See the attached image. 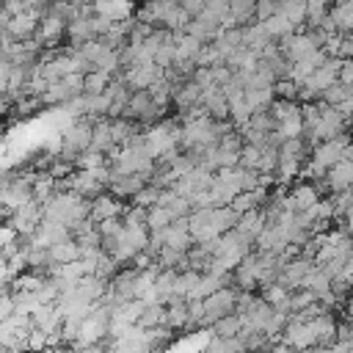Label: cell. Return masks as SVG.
Instances as JSON below:
<instances>
[{"mask_svg": "<svg viewBox=\"0 0 353 353\" xmlns=\"http://www.w3.org/2000/svg\"><path fill=\"white\" fill-rule=\"evenodd\" d=\"M88 201L91 199H83L72 190H55L44 204H41V212L44 218L50 221H58V223H66L69 229L80 221L88 218Z\"/></svg>", "mask_w": 353, "mask_h": 353, "instance_id": "obj_1", "label": "cell"}, {"mask_svg": "<svg viewBox=\"0 0 353 353\" xmlns=\"http://www.w3.org/2000/svg\"><path fill=\"white\" fill-rule=\"evenodd\" d=\"M113 174H146L152 176L154 160L143 152V146H121L113 160H108Z\"/></svg>", "mask_w": 353, "mask_h": 353, "instance_id": "obj_2", "label": "cell"}, {"mask_svg": "<svg viewBox=\"0 0 353 353\" xmlns=\"http://www.w3.org/2000/svg\"><path fill=\"white\" fill-rule=\"evenodd\" d=\"M234 303H237V290L234 287H221L215 292H210L204 298V317H201V325H212L218 317L234 312Z\"/></svg>", "mask_w": 353, "mask_h": 353, "instance_id": "obj_3", "label": "cell"}, {"mask_svg": "<svg viewBox=\"0 0 353 353\" xmlns=\"http://www.w3.org/2000/svg\"><path fill=\"white\" fill-rule=\"evenodd\" d=\"M63 36H66V19L55 8H50L47 14H41V19L36 25V33H33V41L39 47H55Z\"/></svg>", "mask_w": 353, "mask_h": 353, "instance_id": "obj_4", "label": "cell"}, {"mask_svg": "<svg viewBox=\"0 0 353 353\" xmlns=\"http://www.w3.org/2000/svg\"><path fill=\"white\" fill-rule=\"evenodd\" d=\"M350 141H353V135H350V132H342V135H334V138H328V141H320V143H314V146H312L309 160H312V163H317V165H323V168L328 171L336 160H342V149H345Z\"/></svg>", "mask_w": 353, "mask_h": 353, "instance_id": "obj_5", "label": "cell"}, {"mask_svg": "<svg viewBox=\"0 0 353 353\" xmlns=\"http://www.w3.org/2000/svg\"><path fill=\"white\" fill-rule=\"evenodd\" d=\"M279 342L290 345L292 350H303V347H314V345H317L309 320H298L295 314L287 317V325H284V331L279 334Z\"/></svg>", "mask_w": 353, "mask_h": 353, "instance_id": "obj_6", "label": "cell"}, {"mask_svg": "<svg viewBox=\"0 0 353 353\" xmlns=\"http://www.w3.org/2000/svg\"><path fill=\"white\" fill-rule=\"evenodd\" d=\"M41 218H44L41 204H39L36 199H30L28 204L17 207V210L8 215V223L17 229V234H19V237H30V234L36 232V226L41 223Z\"/></svg>", "mask_w": 353, "mask_h": 353, "instance_id": "obj_7", "label": "cell"}, {"mask_svg": "<svg viewBox=\"0 0 353 353\" xmlns=\"http://www.w3.org/2000/svg\"><path fill=\"white\" fill-rule=\"evenodd\" d=\"M124 210H127L124 201H121L119 196H113V193H105V190L88 201V218H91L94 223L108 221V218H121Z\"/></svg>", "mask_w": 353, "mask_h": 353, "instance_id": "obj_8", "label": "cell"}, {"mask_svg": "<svg viewBox=\"0 0 353 353\" xmlns=\"http://www.w3.org/2000/svg\"><path fill=\"white\" fill-rule=\"evenodd\" d=\"M163 74H165V69H163V66H157V63L127 66V69L121 72V77H124V83H127V88H130V91H141V88H149V85H152V83H157Z\"/></svg>", "mask_w": 353, "mask_h": 353, "instance_id": "obj_9", "label": "cell"}, {"mask_svg": "<svg viewBox=\"0 0 353 353\" xmlns=\"http://www.w3.org/2000/svg\"><path fill=\"white\" fill-rule=\"evenodd\" d=\"M279 50H281V55L292 63V61L306 58V55H309V52H314L317 47L312 44V39H309L303 30H295V33H287L284 39H279Z\"/></svg>", "mask_w": 353, "mask_h": 353, "instance_id": "obj_10", "label": "cell"}, {"mask_svg": "<svg viewBox=\"0 0 353 353\" xmlns=\"http://www.w3.org/2000/svg\"><path fill=\"white\" fill-rule=\"evenodd\" d=\"M39 19H41L39 14H33V11H22V14L8 17V22H6L0 30H6V33L14 39V41H25V39H33Z\"/></svg>", "mask_w": 353, "mask_h": 353, "instance_id": "obj_11", "label": "cell"}, {"mask_svg": "<svg viewBox=\"0 0 353 353\" xmlns=\"http://www.w3.org/2000/svg\"><path fill=\"white\" fill-rule=\"evenodd\" d=\"M143 185H149V176L146 174H113L108 190L113 196H119V199H132Z\"/></svg>", "mask_w": 353, "mask_h": 353, "instance_id": "obj_12", "label": "cell"}, {"mask_svg": "<svg viewBox=\"0 0 353 353\" xmlns=\"http://www.w3.org/2000/svg\"><path fill=\"white\" fill-rule=\"evenodd\" d=\"M94 14L110 22H124V19H132L135 3L132 0H94Z\"/></svg>", "mask_w": 353, "mask_h": 353, "instance_id": "obj_13", "label": "cell"}, {"mask_svg": "<svg viewBox=\"0 0 353 353\" xmlns=\"http://www.w3.org/2000/svg\"><path fill=\"white\" fill-rule=\"evenodd\" d=\"M325 185H328V196H331V193H339V190H345V188H350V185H353V160H347V157L336 160V163L325 171Z\"/></svg>", "mask_w": 353, "mask_h": 353, "instance_id": "obj_14", "label": "cell"}, {"mask_svg": "<svg viewBox=\"0 0 353 353\" xmlns=\"http://www.w3.org/2000/svg\"><path fill=\"white\" fill-rule=\"evenodd\" d=\"M201 108L212 119H229V102H226L221 85H210V88L201 91Z\"/></svg>", "mask_w": 353, "mask_h": 353, "instance_id": "obj_15", "label": "cell"}, {"mask_svg": "<svg viewBox=\"0 0 353 353\" xmlns=\"http://www.w3.org/2000/svg\"><path fill=\"white\" fill-rule=\"evenodd\" d=\"M188 323H190V317H188V298H182V295L168 298L165 301V325L171 331H182V328H188Z\"/></svg>", "mask_w": 353, "mask_h": 353, "instance_id": "obj_16", "label": "cell"}, {"mask_svg": "<svg viewBox=\"0 0 353 353\" xmlns=\"http://www.w3.org/2000/svg\"><path fill=\"white\" fill-rule=\"evenodd\" d=\"M171 102L176 105V110H179V113H182V110H188V108H193V105H201V88L188 77V80H182L179 85H174Z\"/></svg>", "mask_w": 353, "mask_h": 353, "instance_id": "obj_17", "label": "cell"}, {"mask_svg": "<svg viewBox=\"0 0 353 353\" xmlns=\"http://www.w3.org/2000/svg\"><path fill=\"white\" fill-rule=\"evenodd\" d=\"M309 325H312L314 339H317V345H320V347H325V345H331V342L336 339V320H334V314H331V312L312 317V320H309Z\"/></svg>", "mask_w": 353, "mask_h": 353, "instance_id": "obj_18", "label": "cell"}, {"mask_svg": "<svg viewBox=\"0 0 353 353\" xmlns=\"http://www.w3.org/2000/svg\"><path fill=\"white\" fill-rule=\"evenodd\" d=\"M234 229H237V232H243L248 240H256V234L265 229V215H262V210H259V207H254V210L240 212V215H237Z\"/></svg>", "mask_w": 353, "mask_h": 353, "instance_id": "obj_19", "label": "cell"}, {"mask_svg": "<svg viewBox=\"0 0 353 353\" xmlns=\"http://www.w3.org/2000/svg\"><path fill=\"white\" fill-rule=\"evenodd\" d=\"M47 254H50V262H52V265H66V262L80 259V245H77L74 237H66V240H61V243H52V245L47 248Z\"/></svg>", "mask_w": 353, "mask_h": 353, "instance_id": "obj_20", "label": "cell"}, {"mask_svg": "<svg viewBox=\"0 0 353 353\" xmlns=\"http://www.w3.org/2000/svg\"><path fill=\"white\" fill-rule=\"evenodd\" d=\"M259 290H262V292H259V298H262L268 306H273V309H281V312H287V314H290V306H287V301H290V292H292V290H287L281 281H273V284H262Z\"/></svg>", "mask_w": 353, "mask_h": 353, "instance_id": "obj_21", "label": "cell"}, {"mask_svg": "<svg viewBox=\"0 0 353 353\" xmlns=\"http://www.w3.org/2000/svg\"><path fill=\"white\" fill-rule=\"evenodd\" d=\"M259 28L268 33V39H273V41H279V39H284L287 33H295V28H292V22L281 14V11H273L270 17H265L262 22H259Z\"/></svg>", "mask_w": 353, "mask_h": 353, "instance_id": "obj_22", "label": "cell"}, {"mask_svg": "<svg viewBox=\"0 0 353 353\" xmlns=\"http://www.w3.org/2000/svg\"><path fill=\"white\" fill-rule=\"evenodd\" d=\"M287 196H290V201H292L295 212L309 210V207H312V204L320 199V193H317V188H314L312 182H298V185H292Z\"/></svg>", "mask_w": 353, "mask_h": 353, "instance_id": "obj_23", "label": "cell"}, {"mask_svg": "<svg viewBox=\"0 0 353 353\" xmlns=\"http://www.w3.org/2000/svg\"><path fill=\"white\" fill-rule=\"evenodd\" d=\"M276 11H281L295 30L306 28V0H276Z\"/></svg>", "mask_w": 353, "mask_h": 353, "instance_id": "obj_24", "label": "cell"}, {"mask_svg": "<svg viewBox=\"0 0 353 353\" xmlns=\"http://www.w3.org/2000/svg\"><path fill=\"white\" fill-rule=\"evenodd\" d=\"M240 30H243V47H245V50H251V52H256V58H259V52L273 41V39H268V33L259 28V22L243 25Z\"/></svg>", "mask_w": 353, "mask_h": 353, "instance_id": "obj_25", "label": "cell"}, {"mask_svg": "<svg viewBox=\"0 0 353 353\" xmlns=\"http://www.w3.org/2000/svg\"><path fill=\"white\" fill-rule=\"evenodd\" d=\"M201 353H245V345L240 342V336H215V334H210Z\"/></svg>", "mask_w": 353, "mask_h": 353, "instance_id": "obj_26", "label": "cell"}, {"mask_svg": "<svg viewBox=\"0 0 353 353\" xmlns=\"http://www.w3.org/2000/svg\"><path fill=\"white\" fill-rule=\"evenodd\" d=\"M66 39H69L74 47L83 44V41H88V39H97V36H94L91 17H77V19L66 22Z\"/></svg>", "mask_w": 353, "mask_h": 353, "instance_id": "obj_27", "label": "cell"}, {"mask_svg": "<svg viewBox=\"0 0 353 353\" xmlns=\"http://www.w3.org/2000/svg\"><path fill=\"white\" fill-rule=\"evenodd\" d=\"M243 97H245V105L251 108V113L254 110H268L270 102L276 99L273 85H268V88H243Z\"/></svg>", "mask_w": 353, "mask_h": 353, "instance_id": "obj_28", "label": "cell"}, {"mask_svg": "<svg viewBox=\"0 0 353 353\" xmlns=\"http://www.w3.org/2000/svg\"><path fill=\"white\" fill-rule=\"evenodd\" d=\"M301 287H306V290H312L314 295H320V292L331 290V276H328L320 265H312V268H309V273L301 279Z\"/></svg>", "mask_w": 353, "mask_h": 353, "instance_id": "obj_29", "label": "cell"}, {"mask_svg": "<svg viewBox=\"0 0 353 353\" xmlns=\"http://www.w3.org/2000/svg\"><path fill=\"white\" fill-rule=\"evenodd\" d=\"M240 328H243V317H240L237 312H229V314L218 317V320L210 325V331H212L215 336H237Z\"/></svg>", "mask_w": 353, "mask_h": 353, "instance_id": "obj_30", "label": "cell"}, {"mask_svg": "<svg viewBox=\"0 0 353 353\" xmlns=\"http://www.w3.org/2000/svg\"><path fill=\"white\" fill-rule=\"evenodd\" d=\"M254 6H256V0H229V17H232V22L237 28L248 25L254 19Z\"/></svg>", "mask_w": 353, "mask_h": 353, "instance_id": "obj_31", "label": "cell"}, {"mask_svg": "<svg viewBox=\"0 0 353 353\" xmlns=\"http://www.w3.org/2000/svg\"><path fill=\"white\" fill-rule=\"evenodd\" d=\"M110 77H113V74H108V72H102V69L85 72V74H83V94H102V91L110 85Z\"/></svg>", "mask_w": 353, "mask_h": 353, "instance_id": "obj_32", "label": "cell"}, {"mask_svg": "<svg viewBox=\"0 0 353 353\" xmlns=\"http://www.w3.org/2000/svg\"><path fill=\"white\" fill-rule=\"evenodd\" d=\"M99 165H108V154L105 152H99V149H83V152H77V157H74V168H85V171H91V168H99Z\"/></svg>", "mask_w": 353, "mask_h": 353, "instance_id": "obj_33", "label": "cell"}, {"mask_svg": "<svg viewBox=\"0 0 353 353\" xmlns=\"http://www.w3.org/2000/svg\"><path fill=\"white\" fill-rule=\"evenodd\" d=\"M165 323V303H146L141 317H138V325L141 328H154V325H163Z\"/></svg>", "mask_w": 353, "mask_h": 353, "instance_id": "obj_34", "label": "cell"}, {"mask_svg": "<svg viewBox=\"0 0 353 353\" xmlns=\"http://www.w3.org/2000/svg\"><path fill=\"white\" fill-rule=\"evenodd\" d=\"M171 221H174V215H171V210L163 207V204H154V207L146 210V229H149V232H154V229H165Z\"/></svg>", "mask_w": 353, "mask_h": 353, "instance_id": "obj_35", "label": "cell"}, {"mask_svg": "<svg viewBox=\"0 0 353 353\" xmlns=\"http://www.w3.org/2000/svg\"><path fill=\"white\" fill-rule=\"evenodd\" d=\"M314 301H317V295H314L312 290L298 287V290H292V292H290L287 306H290V312H301V309H306V306H309V303H314Z\"/></svg>", "mask_w": 353, "mask_h": 353, "instance_id": "obj_36", "label": "cell"}, {"mask_svg": "<svg viewBox=\"0 0 353 353\" xmlns=\"http://www.w3.org/2000/svg\"><path fill=\"white\" fill-rule=\"evenodd\" d=\"M347 97H353V85H342V83L328 85V88L320 94V99H323V102H328V105H339V102H342V99H347Z\"/></svg>", "mask_w": 353, "mask_h": 353, "instance_id": "obj_37", "label": "cell"}, {"mask_svg": "<svg viewBox=\"0 0 353 353\" xmlns=\"http://www.w3.org/2000/svg\"><path fill=\"white\" fill-rule=\"evenodd\" d=\"M273 94H276V99L298 102V83H292L290 77H284V80H276V83H273Z\"/></svg>", "mask_w": 353, "mask_h": 353, "instance_id": "obj_38", "label": "cell"}, {"mask_svg": "<svg viewBox=\"0 0 353 353\" xmlns=\"http://www.w3.org/2000/svg\"><path fill=\"white\" fill-rule=\"evenodd\" d=\"M259 154H262V146H256V143H243V146H240V163H237V165H243V168H254V171H256V165H259Z\"/></svg>", "mask_w": 353, "mask_h": 353, "instance_id": "obj_39", "label": "cell"}, {"mask_svg": "<svg viewBox=\"0 0 353 353\" xmlns=\"http://www.w3.org/2000/svg\"><path fill=\"white\" fill-rule=\"evenodd\" d=\"M157 199H160V188L157 185H143L135 196H132V204H138V207H154L157 204Z\"/></svg>", "mask_w": 353, "mask_h": 353, "instance_id": "obj_40", "label": "cell"}, {"mask_svg": "<svg viewBox=\"0 0 353 353\" xmlns=\"http://www.w3.org/2000/svg\"><path fill=\"white\" fill-rule=\"evenodd\" d=\"M121 226H124V221H121V218H108V221H99V223H97V232H99V237L105 240V237L119 234V232H121Z\"/></svg>", "mask_w": 353, "mask_h": 353, "instance_id": "obj_41", "label": "cell"}, {"mask_svg": "<svg viewBox=\"0 0 353 353\" xmlns=\"http://www.w3.org/2000/svg\"><path fill=\"white\" fill-rule=\"evenodd\" d=\"M336 83H342V85H353V58H342L339 72H336Z\"/></svg>", "mask_w": 353, "mask_h": 353, "instance_id": "obj_42", "label": "cell"}, {"mask_svg": "<svg viewBox=\"0 0 353 353\" xmlns=\"http://www.w3.org/2000/svg\"><path fill=\"white\" fill-rule=\"evenodd\" d=\"M273 11H276V0H256V6H254V19L262 22V19L270 17Z\"/></svg>", "mask_w": 353, "mask_h": 353, "instance_id": "obj_43", "label": "cell"}, {"mask_svg": "<svg viewBox=\"0 0 353 353\" xmlns=\"http://www.w3.org/2000/svg\"><path fill=\"white\" fill-rule=\"evenodd\" d=\"M11 314H14V298H11L8 290H3V292H0V320H6V317H11Z\"/></svg>", "mask_w": 353, "mask_h": 353, "instance_id": "obj_44", "label": "cell"}, {"mask_svg": "<svg viewBox=\"0 0 353 353\" xmlns=\"http://www.w3.org/2000/svg\"><path fill=\"white\" fill-rule=\"evenodd\" d=\"M14 279H17V273H14V270L8 268V262L0 256V287L6 290L8 284H14Z\"/></svg>", "mask_w": 353, "mask_h": 353, "instance_id": "obj_45", "label": "cell"}, {"mask_svg": "<svg viewBox=\"0 0 353 353\" xmlns=\"http://www.w3.org/2000/svg\"><path fill=\"white\" fill-rule=\"evenodd\" d=\"M336 339L339 342H350L353 345V323H336Z\"/></svg>", "mask_w": 353, "mask_h": 353, "instance_id": "obj_46", "label": "cell"}, {"mask_svg": "<svg viewBox=\"0 0 353 353\" xmlns=\"http://www.w3.org/2000/svg\"><path fill=\"white\" fill-rule=\"evenodd\" d=\"M17 237H19V234H17V229H14L11 223H3V226H0V248H6L8 243H14Z\"/></svg>", "mask_w": 353, "mask_h": 353, "instance_id": "obj_47", "label": "cell"}, {"mask_svg": "<svg viewBox=\"0 0 353 353\" xmlns=\"http://www.w3.org/2000/svg\"><path fill=\"white\" fill-rule=\"evenodd\" d=\"M339 58H353V33H342V41H339Z\"/></svg>", "mask_w": 353, "mask_h": 353, "instance_id": "obj_48", "label": "cell"}, {"mask_svg": "<svg viewBox=\"0 0 353 353\" xmlns=\"http://www.w3.org/2000/svg\"><path fill=\"white\" fill-rule=\"evenodd\" d=\"M179 6L190 14V17H199L204 11V0H179Z\"/></svg>", "mask_w": 353, "mask_h": 353, "instance_id": "obj_49", "label": "cell"}, {"mask_svg": "<svg viewBox=\"0 0 353 353\" xmlns=\"http://www.w3.org/2000/svg\"><path fill=\"white\" fill-rule=\"evenodd\" d=\"M8 77H11V63L0 58V91H8Z\"/></svg>", "mask_w": 353, "mask_h": 353, "instance_id": "obj_50", "label": "cell"}, {"mask_svg": "<svg viewBox=\"0 0 353 353\" xmlns=\"http://www.w3.org/2000/svg\"><path fill=\"white\" fill-rule=\"evenodd\" d=\"M39 353H72V347H66V345H47Z\"/></svg>", "mask_w": 353, "mask_h": 353, "instance_id": "obj_51", "label": "cell"}, {"mask_svg": "<svg viewBox=\"0 0 353 353\" xmlns=\"http://www.w3.org/2000/svg\"><path fill=\"white\" fill-rule=\"evenodd\" d=\"M8 105H11V97H8L6 91H0V116L8 110Z\"/></svg>", "mask_w": 353, "mask_h": 353, "instance_id": "obj_52", "label": "cell"}, {"mask_svg": "<svg viewBox=\"0 0 353 353\" xmlns=\"http://www.w3.org/2000/svg\"><path fill=\"white\" fill-rule=\"evenodd\" d=\"M345 314H347V320L353 323V295H350V298L345 301Z\"/></svg>", "mask_w": 353, "mask_h": 353, "instance_id": "obj_53", "label": "cell"}, {"mask_svg": "<svg viewBox=\"0 0 353 353\" xmlns=\"http://www.w3.org/2000/svg\"><path fill=\"white\" fill-rule=\"evenodd\" d=\"M295 353H317V345H314V347H303V350H295Z\"/></svg>", "mask_w": 353, "mask_h": 353, "instance_id": "obj_54", "label": "cell"}, {"mask_svg": "<svg viewBox=\"0 0 353 353\" xmlns=\"http://www.w3.org/2000/svg\"><path fill=\"white\" fill-rule=\"evenodd\" d=\"M6 218H8V212H6V210H3V207H0V226H3V223H6Z\"/></svg>", "mask_w": 353, "mask_h": 353, "instance_id": "obj_55", "label": "cell"}]
</instances>
